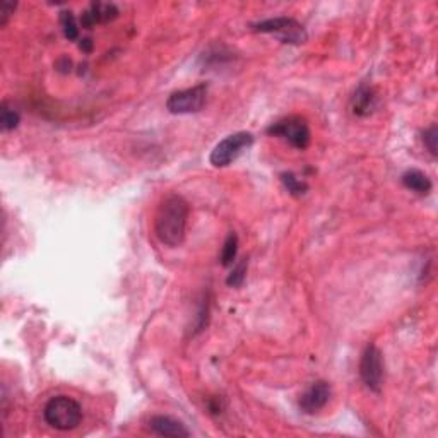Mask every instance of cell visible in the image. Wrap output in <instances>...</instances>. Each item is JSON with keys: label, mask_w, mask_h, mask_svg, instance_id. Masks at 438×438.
<instances>
[{"label": "cell", "mask_w": 438, "mask_h": 438, "mask_svg": "<svg viewBox=\"0 0 438 438\" xmlns=\"http://www.w3.org/2000/svg\"><path fill=\"white\" fill-rule=\"evenodd\" d=\"M191 208L188 202L178 193H168L159 204L154 219V233L166 247L182 245L187 233V223Z\"/></svg>", "instance_id": "1"}, {"label": "cell", "mask_w": 438, "mask_h": 438, "mask_svg": "<svg viewBox=\"0 0 438 438\" xmlns=\"http://www.w3.org/2000/svg\"><path fill=\"white\" fill-rule=\"evenodd\" d=\"M43 418L58 432H70L82 421V407L69 395H55L45 404Z\"/></svg>", "instance_id": "2"}, {"label": "cell", "mask_w": 438, "mask_h": 438, "mask_svg": "<svg viewBox=\"0 0 438 438\" xmlns=\"http://www.w3.org/2000/svg\"><path fill=\"white\" fill-rule=\"evenodd\" d=\"M252 29L257 33H265V35H274L283 43L301 45L306 41L305 28L292 18H272L260 21V23L252 24Z\"/></svg>", "instance_id": "3"}, {"label": "cell", "mask_w": 438, "mask_h": 438, "mask_svg": "<svg viewBox=\"0 0 438 438\" xmlns=\"http://www.w3.org/2000/svg\"><path fill=\"white\" fill-rule=\"evenodd\" d=\"M267 134H271L274 137L283 139V141L288 142L289 146H293L294 149H301V151L309 147L311 137L309 122L298 115L286 117V119L272 124L271 127L267 129Z\"/></svg>", "instance_id": "4"}, {"label": "cell", "mask_w": 438, "mask_h": 438, "mask_svg": "<svg viewBox=\"0 0 438 438\" xmlns=\"http://www.w3.org/2000/svg\"><path fill=\"white\" fill-rule=\"evenodd\" d=\"M252 144H254V136H252L250 132L231 134V136L223 139L219 144H216L213 153H210L209 161L213 166L225 168L233 163L235 159H237L243 151H247Z\"/></svg>", "instance_id": "5"}, {"label": "cell", "mask_w": 438, "mask_h": 438, "mask_svg": "<svg viewBox=\"0 0 438 438\" xmlns=\"http://www.w3.org/2000/svg\"><path fill=\"white\" fill-rule=\"evenodd\" d=\"M205 100H208V84H197L193 87L173 92L166 101V108L173 115L197 113L204 108Z\"/></svg>", "instance_id": "6"}, {"label": "cell", "mask_w": 438, "mask_h": 438, "mask_svg": "<svg viewBox=\"0 0 438 438\" xmlns=\"http://www.w3.org/2000/svg\"><path fill=\"white\" fill-rule=\"evenodd\" d=\"M360 377L366 389L378 394L383 385V356L377 344H368L361 353Z\"/></svg>", "instance_id": "7"}, {"label": "cell", "mask_w": 438, "mask_h": 438, "mask_svg": "<svg viewBox=\"0 0 438 438\" xmlns=\"http://www.w3.org/2000/svg\"><path fill=\"white\" fill-rule=\"evenodd\" d=\"M332 395V389L326 380L314 382L300 397V410L306 415H315L327 406Z\"/></svg>", "instance_id": "8"}, {"label": "cell", "mask_w": 438, "mask_h": 438, "mask_svg": "<svg viewBox=\"0 0 438 438\" xmlns=\"http://www.w3.org/2000/svg\"><path fill=\"white\" fill-rule=\"evenodd\" d=\"M153 433L159 437H171V438H182L191 437V432L185 428V424L180 423L178 420L171 418V416H153L149 421Z\"/></svg>", "instance_id": "9"}, {"label": "cell", "mask_w": 438, "mask_h": 438, "mask_svg": "<svg viewBox=\"0 0 438 438\" xmlns=\"http://www.w3.org/2000/svg\"><path fill=\"white\" fill-rule=\"evenodd\" d=\"M117 14H119V11H117V7L113 6V4H92L90 11H86L82 14L81 24L84 28L90 29L95 26V24L108 23V21L115 19Z\"/></svg>", "instance_id": "10"}, {"label": "cell", "mask_w": 438, "mask_h": 438, "mask_svg": "<svg viewBox=\"0 0 438 438\" xmlns=\"http://www.w3.org/2000/svg\"><path fill=\"white\" fill-rule=\"evenodd\" d=\"M353 112L358 117H368L370 113H373V110L377 108V95L370 86L361 84L358 87L355 96H353Z\"/></svg>", "instance_id": "11"}, {"label": "cell", "mask_w": 438, "mask_h": 438, "mask_svg": "<svg viewBox=\"0 0 438 438\" xmlns=\"http://www.w3.org/2000/svg\"><path fill=\"white\" fill-rule=\"evenodd\" d=\"M402 185L410 191L420 193V196H428L433 187L432 180L420 170H407L402 175Z\"/></svg>", "instance_id": "12"}, {"label": "cell", "mask_w": 438, "mask_h": 438, "mask_svg": "<svg viewBox=\"0 0 438 438\" xmlns=\"http://www.w3.org/2000/svg\"><path fill=\"white\" fill-rule=\"evenodd\" d=\"M237 254H238V237L237 233H230L228 238H226L225 245H223L219 260H221V264L225 265V267H228V265H233L235 259H237Z\"/></svg>", "instance_id": "13"}, {"label": "cell", "mask_w": 438, "mask_h": 438, "mask_svg": "<svg viewBox=\"0 0 438 438\" xmlns=\"http://www.w3.org/2000/svg\"><path fill=\"white\" fill-rule=\"evenodd\" d=\"M281 182L284 183L286 191H288L294 197H300L306 191H309V185L303 182V180L298 178V176H294L293 173H283V175H281Z\"/></svg>", "instance_id": "14"}, {"label": "cell", "mask_w": 438, "mask_h": 438, "mask_svg": "<svg viewBox=\"0 0 438 438\" xmlns=\"http://www.w3.org/2000/svg\"><path fill=\"white\" fill-rule=\"evenodd\" d=\"M19 113L14 108H11L7 103H2V110H0V124H2V130H14L19 125Z\"/></svg>", "instance_id": "15"}, {"label": "cell", "mask_w": 438, "mask_h": 438, "mask_svg": "<svg viewBox=\"0 0 438 438\" xmlns=\"http://www.w3.org/2000/svg\"><path fill=\"white\" fill-rule=\"evenodd\" d=\"M245 274H247V260L243 259L242 262H238L233 267V271L228 277H226V284L230 286V288H240V286L243 284V281H245Z\"/></svg>", "instance_id": "16"}, {"label": "cell", "mask_w": 438, "mask_h": 438, "mask_svg": "<svg viewBox=\"0 0 438 438\" xmlns=\"http://www.w3.org/2000/svg\"><path fill=\"white\" fill-rule=\"evenodd\" d=\"M62 26H64V33L69 40H75L79 36V28L75 23L73 12H62Z\"/></svg>", "instance_id": "17"}, {"label": "cell", "mask_w": 438, "mask_h": 438, "mask_svg": "<svg viewBox=\"0 0 438 438\" xmlns=\"http://www.w3.org/2000/svg\"><path fill=\"white\" fill-rule=\"evenodd\" d=\"M423 142H424V146L428 147L429 153H432L433 156H437V127L435 125L429 127L428 130H424Z\"/></svg>", "instance_id": "18"}, {"label": "cell", "mask_w": 438, "mask_h": 438, "mask_svg": "<svg viewBox=\"0 0 438 438\" xmlns=\"http://www.w3.org/2000/svg\"><path fill=\"white\" fill-rule=\"evenodd\" d=\"M14 11H16V4L6 2V0L0 2V26H6L11 14H14Z\"/></svg>", "instance_id": "19"}]
</instances>
